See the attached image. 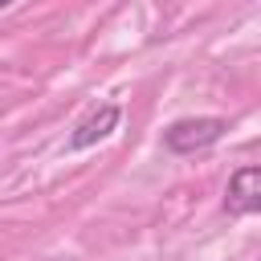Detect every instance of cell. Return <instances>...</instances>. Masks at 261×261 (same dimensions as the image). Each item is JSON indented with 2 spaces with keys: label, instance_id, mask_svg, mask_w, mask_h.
I'll return each mask as SVG.
<instances>
[{
  "label": "cell",
  "instance_id": "cell-1",
  "mask_svg": "<svg viewBox=\"0 0 261 261\" xmlns=\"http://www.w3.org/2000/svg\"><path fill=\"white\" fill-rule=\"evenodd\" d=\"M228 122L216 118V114H192V118H175L167 130H163V147L171 155H200L208 147H216L224 139Z\"/></svg>",
  "mask_w": 261,
  "mask_h": 261
},
{
  "label": "cell",
  "instance_id": "cell-3",
  "mask_svg": "<svg viewBox=\"0 0 261 261\" xmlns=\"http://www.w3.org/2000/svg\"><path fill=\"white\" fill-rule=\"evenodd\" d=\"M118 118H122V110H118L114 102H102L98 110H90V114L73 126V135H69V151H86V147L102 143L106 135L118 130Z\"/></svg>",
  "mask_w": 261,
  "mask_h": 261
},
{
  "label": "cell",
  "instance_id": "cell-4",
  "mask_svg": "<svg viewBox=\"0 0 261 261\" xmlns=\"http://www.w3.org/2000/svg\"><path fill=\"white\" fill-rule=\"evenodd\" d=\"M8 4H16V0H0V8H8Z\"/></svg>",
  "mask_w": 261,
  "mask_h": 261
},
{
  "label": "cell",
  "instance_id": "cell-2",
  "mask_svg": "<svg viewBox=\"0 0 261 261\" xmlns=\"http://www.w3.org/2000/svg\"><path fill=\"white\" fill-rule=\"evenodd\" d=\"M224 208H228L232 216H253V212H261V163L237 167V171L228 175Z\"/></svg>",
  "mask_w": 261,
  "mask_h": 261
}]
</instances>
